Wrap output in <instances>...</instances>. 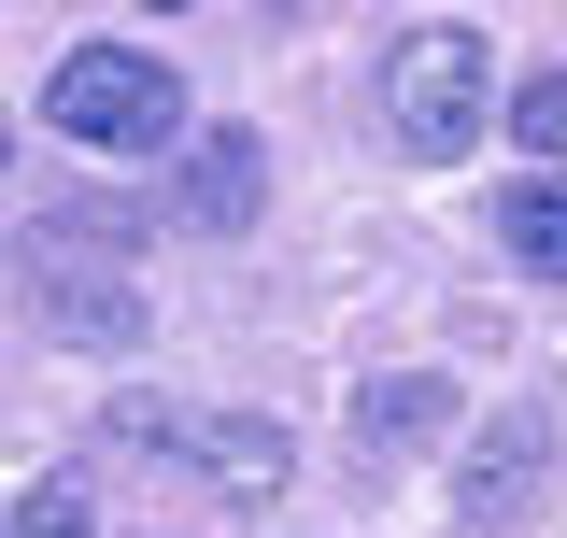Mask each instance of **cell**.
Returning a JSON list of instances; mask_svg holds the SVG:
<instances>
[{"label":"cell","instance_id":"cell-1","mask_svg":"<svg viewBox=\"0 0 567 538\" xmlns=\"http://www.w3.org/2000/svg\"><path fill=\"white\" fill-rule=\"evenodd\" d=\"M483 100H496V43L468 14H425L383 43V114H398V156H468L483 142Z\"/></svg>","mask_w":567,"mask_h":538},{"label":"cell","instance_id":"cell-2","mask_svg":"<svg viewBox=\"0 0 567 538\" xmlns=\"http://www.w3.org/2000/svg\"><path fill=\"white\" fill-rule=\"evenodd\" d=\"M43 114L85 156H156V142L185 128V85H171V58H142V43H71L43 71Z\"/></svg>","mask_w":567,"mask_h":538},{"label":"cell","instance_id":"cell-3","mask_svg":"<svg viewBox=\"0 0 567 538\" xmlns=\"http://www.w3.org/2000/svg\"><path fill=\"white\" fill-rule=\"evenodd\" d=\"M29 312H43L58 340L128 354V340H142V283H114V269L85 256V241H58V227H29Z\"/></svg>","mask_w":567,"mask_h":538},{"label":"cell","instance_id":"cell-4","mask_svg":"<svg viewBox=\"0 0 567 538\" xmlns=\"http://www.w3.org/2000/svg\"><path fill=\"white\" fill-rule=\"evenodd\" d=\"M539 482H554V411L525 397V411L483 439V454H468V482H454V525H468V538H511L525 510H539Z\"/></svg>","mask_w":567,"mask_h":538},{"label":"cell","instance_id":"cell-5","mask_svg":"<svg viewBox=\"0 0 567 538\" xmlns=\"http://www.w3.org/2000/svg\"><path fill=\"white\" fill-rule=\"evenodd\" d=\"M256 199H270V142H256V128H199V156H185V227L241 241Z\"/></svg>","mask_w":567,"mask_h":538},{"label":"cell","instance_id":"cell-6","mask_svg":"<svg viewBox=\"0 0 567 538\" xmlns=\"http://www.w3.org/2000/svg\"><path fill=\"white\" fill-rule=\"evenodd\" d=\"M440 425H454V383H440V369H383V383H354V439H369V454H425Z\"/></svg>","mask_w":567,"mask_h":538},{"label":"cell","instance_id":"cell-7","mask_svg":"<svg viewBox=\"0 0 567 538\" xmlns=\"http://www.w3.org/2000/svg\"><path fill=\"white\" fill-rule=\"evenodd\" d=\"M171 454H199L227 496H270V482H284V425H256V411H213V425H171Z\"/></svg>","mask_w":567,"mask_h":538},{"label":"cell","instance_id":"cell-8","mask_svg":"<svg viewBox=\"0 0 567 538\" xmlns=\"http://www.w3.org/2000/svg\"><path fill=\"white\" fill-rule=\"evenodd\" d=\"M496 241H511V269H554V256H567V199H554V170H525V185H511Z\"/></svg>","mask_w":567,"mask_h":538},{"label":"cell","instance_id":"cell-9","mask_svg":"<svg viewBox=\"0 0 567 538\" xmlns=\"http://www.w3.org/2000/svg\"><path fill=\"white\" fill-rule=\"evenodd\" d=\"M554 128H567V71H525V100H511V142H525V156H554Z\"/></svg>","mask_w":567,"mask_h":538},{"label":"cell","instance_id":"cell-10","mask_svg":"<svg viewBox=\"0 0 567 538\" xmlns=\"http://www.w3.org/2000/svg\"><path fill=\"white\" fill-rule=\"evenodd\" d=\"M14 538H100V525H85L71 482H43V496H14Z\"/></svg>","mask_w":567,"mask_h":538}]
</instances>
